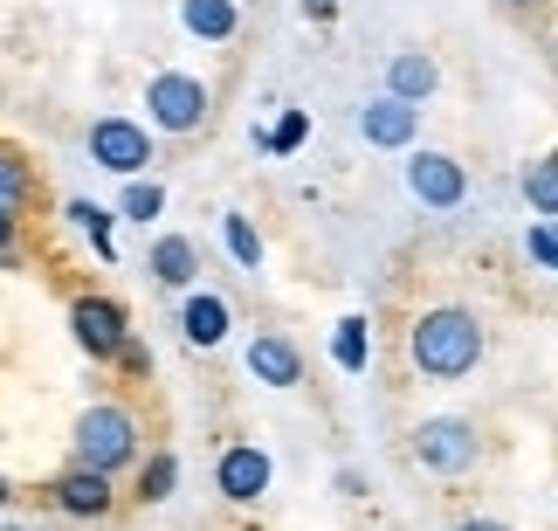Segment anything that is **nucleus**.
<instances>
[{
  "label": "nucleus",
  "instance_id": "1",
  "mask_svg": "<svg viewBox=\"0 0 558 531\" xmlns=\"http://www.w3.org/2000/svg\"><path fill=\"white\" fill-rule=\"evenodd\" d=\"M407 359H414L427 379H462V373H476V359H483V325H476V311H456V304L421 311L414 331H407Z\"/></svg>",
  "mask_w": 558,
  "mask_h": 531
},
{
  "label": "nucleus",
  "instance_id": "2",
  "mask_svg": "<svg viewBox=\"0 0 558 531\" xmlns=\"http://www.w3.org/2000/svg\"><path fill=\"white\" fill-rule=\"evenodd\" d=\"M132 456H138V421L124 414V408H90V414L76 421V462H83V470L111 476Z\"/></svg>",
  "mask_w": 558,
  "mask_h": 531
},
{
  "label": "nucleus",
  "instance_id": "3",
  "mask_svg": "<svg viewBox=\"0 0 558 531\" xmlns=\"http://www.w3.org/2000/svg\"><path fill=\"white\" fill-rule=\"evenodd\" d=\"M476 421H462V414H435V421H421L414 429V462L421 470H435V476H462V470H476Z\"/></svg>",
  "mask_w": 558,
  "mask_h": 531
},
{
  "label": "nucleus",
  "instance_id": "4",
  "mask_svg": "<svg viewBox=\"0 0 558 531\" xmlns=\"http://www.w3.org/2000/svg\"><path fill=\"white\" fill-rule=\"evenodd\" d=\"M145 111H153L159 132H201V124H207V83L166 70V76L145 83Z\"/></svg>",
  "mask_w": 558,
  "mask_h": 531
},
{
  "label": "nucleus",
  "instance_id": "5",
  "mask_svg": "<svg viewBox=\"0 0 558 531\" xmlns=\"http://www.w3.org/2000/svg\"><path fill=\"white\" fill-rule=\"evenodd\" d=\"M90 159L118 180H138L145 166H153V138H145V124H132V118H97L90 124Z\"/></svg>",
  "mask_w": 558,
  "mask_h": 531
},
{
  "label": "nucleus",
  "instance_id": "6",
  "mask_svg": "<svg viewBox=\"0 0 558 531\" xmlns=\"http://www.w3.org/2000/svg\"><path fill=\"white\" fill-rule=\"evenodd\" d=\"M70 331H76V346L90 359H118V346L132 338L124 304H111V297H76V304H70Z\"/></svg>",
  "mask_w": 558,
  "mask_h": 531
},
{
  "label": "nucleus",
  "instance_id": "7",
  "mask_svg": "<svg viewBox=\"0 0 558 531\" xmlns=\"http://www.w3.org/2000/svg\"><path fill=\"white\" fill-rule=\"evenodd\" d=\"M407 194H414L421 207H462V194H469L462 159H448V153H414V159H407Z\"/></svg>",
  "mask_w": 558,
  "mask_h": 531
},
{
  "label": "nucleus",
  "instance_id": "8",
  "mask_svg": "<svg viewBox=\"0 0 558 531\" xmlns=\"http://www.w3.org/2000/svg\"><path fill=\"white\" fill-rule=\"evenodd\" d=\"M359 132H366V145H386V153H400V145H414L421 132V111L400 97H373L366 111H359Z\"/></svg>",
  "mask_w": 558,
  "mask_h": 531
},
{
  "label": "nucleus",
  "instance_id": "9",
  "mask_svg": "<svg viewBox=\"0 0 558 531\" xmlns=\"http://www.w3.org/2000/svg\"><path fill=\"white\" fill-rule=\"evenodd\" d=\"M214 476H221V497H228V504H255V497L269 491V456L255 449V442H234Z\"/></svg>",
  "mask_w": 558,
  "mask_h": 531
},
{
  "label": "nucleus",
  "instance_id": "10",
  "mask_svg": "<svg viewBox=\"0 0 558 531\" xmlns=\"http://www.w3.org/2000/svg\"><path fill=\"white\" fill-rule=\"evenodd\" d=\"M248 373L263 379V387H296V379H304V352H296L290 338L263 331V338L248 346Z\"/></svg>",
  "mask_w": 558,
  "mask_h": 531
},
{
  "label": "nucleus",
  "instance_id": "11",
  "mask_svg": "<svg viewBox=\"0 0 558 531\" xmlns=\"http://www.w3.org/2000/svg\"><path fill=\"white\" fill-rule=\"evenodd\" d=\"M56 504L70 518H104V511H111V476H97V470H83V462H76V470L56 483Z\"/></svg>",
  "mask_w": 558,
  "mask_h": 531
},
{
  "label": "nucleus",
  "instance_id": "12",
  "mask_svg": "<svg viewBox=\"0 0 558 531\" xmlns=\"http://www.w3.org/2000/svg\"><path fill=\"white\" fill-rule=\"evenodd\" d=\"M435 83H441V70H435V56H421V49L386 62V97H400V104H421Z\"/></svg>",
  "mask_w": 558,
  "mask_h": 531
},
{
  "label": "nucleus",
  "instance_id": "13",
  "mask_svg": "<svg viewBox=\"0 0 558 531\" xmlns=\"http://www.w3.org/2000/svg\"><path fill=\"white\" fill-rule=\"evenodd\" d=\"M180 331H186V346L214 352V346L228 338V304H221V297H207V290H193L186 311H180Z\"/></svg>",
  "mask_w": 558,
  "mask_h": 531
},
{
  "label": "nucleus",
  "instance_id": "14",
  "mask_svg": "<svg viewBox=\"0 0 558 531\" xmlns=\"http://www.w3.org/2000/svg\"><path fill=\"white\" fill-rule=\"evenodd\" d=\"M153 276L166 290H193V276H201V256H193L186 236H159L153 242Z\"/></svg>",
  "mask_w": 558,
  "mask_h": 531
},
{
  "label": "nucleus",
  "instance_id": "15",
  "mask_svg": "<svg viewBox=\"0 0 558 531\" xmlns=\"http://www.w3.org/2000/svg\"><path fill=\"white\" fill-rule=\"evenodd\" d=\"M180 21H186V35H201V41H228L242 28L234 0H180Z\"/></svg>",
  "mask_w": 558,
  "mask_h": 531
},
{
  "label": "nucleus",
  "instance_id": "16",
  "mask_svg": "<svg viewBox=\"0 0 558 531\" xmlns=\"http://www.w3.org/2000/svg\"><path fill=\"white\" fill-rule=\"evenodd\" d=\"M524 201L538 215H558V153H545L538 166H524Z\"/></svg>",
  "mask_w": 558,
  "mask_h": 531
},
{
  "label": "nucleus",
  "instance_id": "17",
  "mask_svg": "<svg viewBox=\"0 0 558 531\" xmlns=\"http://www.w3.org/2000/svg\"><path fill=\"white\" fill-rule=\"evenodd\" d=\"M366 352H373L366 317H345V325H338V338H331V359H338L345 373H359V366H366Z\"/></svg>",
  "mask_w": 558,
  "mask_h": 531
},
{
  "label": "nucleus",
  "instance_id": "18",
  "mask_svg": "<svg viewBox=\"0 0 558 531\" xmlns=\"http://www.w3.org/2000/svg\"><path fill=\"white\" fill-rule=\"evenodd\" d=\"M28 201H35V173H28L14 153H0V207H8V215H21Z\"/></svg>",
  "mask_w": 558,
  "mask_h": 531
},
{
  "label": "nucleus",
  "instance_id": "19",
  "mask_svg": "<svg viewBox=\"0 0 558 531\" xmlns=\"http://www.w3.org/2000/svg\"><path fill=\"white\" fill-rule=\"evenodd\" d=\"M221 236H228V256L242 263V269H263V236H255L242 215H228V221H221Z\"/></svg>",
  "mask_w": 558,
  "mask_h": 531
},
{
  "label": "nucleus",
  "instance_id": "20",
  "mask_svg": "<svg viewBox=\"0 0 558 531\" xmlns=\"http://www.w3.org/2000/svg\"><path fill=\"white\" fill-rule=\"evenodd\" d=\"M173 483H180V462H173V456H153V462H145L138 497H145V504H166V497H173Z\"/></svg>",
  "mask_w": 558,
  "mask_h": 531
},
{
  "label": "nucleus",
  "instance_id": "21",
  "mask_svg": "<svg viewBox=\"0 0 558 531\" xmlns=\"http://www.w3.org/2000/svg\"><path fill=\"white\" fill-rule=\"evenodd\" d=\"M70 221H76L83 236L97 242V256H111V215H104V207H90V201H70Z\"/></svg>",
  "mask_w": 558,
  "mask_h": 531
},
{
  "label": "nucleus",
  "instance_id": "22",
  "mask_svg": "<svg viewBox=\"0 0 558 531\" xmlns=\"http://www.w3.org/2000/svg\"><path fill=\"white\" fill-rule=\"evenodd\" d=\"M524 256L545 263V269H558V221H531L524 228Z\"/></svg>",
  "mask_w": 558,
  "mask_h": 531
},
{
  "label": "nucleus",
  "instance_id": "23",
  "mask_svg": "<svg viewBox=\"0 0 558 531\" xmlns=\"http://www.w3.org/2000/svg\"><path fill=\"white\" fill-rule=\"evenodd\" d=\"M159 207H166V194H159L153 180H132V186H124V221H153Z\"/></svg>",
  "mask_w": 558,
  "mask_h": 531
},
{
  "label": "nucleus",
  "instance_id": "24",
  "mask_svg": "<svg viewBox=\"0 0 558 531\" xmlns=\"http://www.w3.org/2000/svg\"><path fill=\"white\" fill-rule=\"evenodd\" d=\"M304 132H311V111H283L263 145H269V153H296V145H304Z\"/></svg>",
  "mask_w": 558,
  "mask_h": 531
},
{
  "label": "nucleus",
  "instance_id": "25",
  "mask_svg": "<svg viewBox=\"0 0 558 531\" xmlns=\"http://www.w3.org/2000/svg\"><path fill=\"white\" fill-rule=\"evenodd\" d=\"M118 359H124V366H132V373H145V366H153V352H145L138 338H124V346H118Z\"/></svg>",
  "mask_w": 558,
  "mask_h": 531
},
{
  "label": "nucleus",
  "instance_id": "26",
  "mask_svg": "<svg viewBox=\"0 0 558 531\" xmlns=\"http://www.w3.org/2000/svg\"><path fill=\"white\" fill-rule=\"evenodd\" d=\"M8 249H14V215L0 207V256H8Z\"/></svg>",
  "mask_w": 558,
  "mask_h": 531
},
{
  "label": "nucleus",
  "instance_id": "27",
  "mask_svg": "<svg viewBox=\"0 0 558 531\" xmlns=\"http://www.w3.org/2000/svg\"><path fill=\"white\" fill-rule=\"evenodd\" d=\"M462 531H510V524H489V518H469Z\"/></svg>",
  "mask_w": 558,
  "mask_h": 531
},
{
  "label": "nucleus",
  "instance_id": "28",
  "mask_svg": "<svg viewBox=\"0 0 558 531\" xmlns=\"http://www.w3.org/2000/svg\"><path fill=\"white\" fill-rule=\"evenodd\" d=\"M504 8H531V0H504Z\"/></svg>",
  "mask_w": 558,
  "mask_h": 531
},
{
  "label": "nucleus",
  "instance_id": "29",
  "mask_svg": "<svg viewBox=\"0 0 558 531\" xmlns=\"http://www.w3.org/2000/svg\"><path fill=\"white\" fill-rule=\"evenodd\" d=\"M0 504H8V483H0Z\"/></svg>",
  "mask_w": 558,
  "mask_h": 531
}]
</instances>
